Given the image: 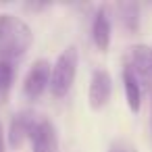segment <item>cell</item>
<instances>
[{
  "label": "cell",
  "instance_id": "obj_1",
  "mask_svg": "<svg viewBox=\"0 0 152 152\" xmlns=\"http://www.w3.org/2000/svg\"><path fill=\"white\" fill-rule=\"evenodd\" d=\"M34 44L31 27L13 13H0V61L17 63Z\"/></svg>",
  "mask_w": 152,
  "mask_h": 152
},
{
  "label": "cell",
  "instance_id": "obj_2",
  "mask_svg": "<svg viewBox=\"0 0 152 152\" xmlns=\"http://www.w3.org/2000/svg\"><path fill=\"white\" fill-rule=\"evenodd\" d=\"M79 67V52L75 46H67L58 52L56 61L52 63V77H50V94L54 98H65L73 88L75 75Z\"/></svg>",
  "mask_w": 152,
  "mask_h": 152
},
{
  "label": "cell",
  "instance_id": "obj_3",
  "mask_svg": "<svg viewBox=\"0 0 152 152\" xmlns=\"http://www.w3.org/2000/svg\"><path fill=\"white\" fill-rule=\"evenodd\" d=\"M50 77H52V63L48 58H36L21 83L23 98L31 102L38 100L46 90H50Z\"/></svg>",
  "mask_w": 152,
  "mask_h": 152
},
{
  "label": "cell",
  "instance_id": "obj_4",
  "mask_svg": "<svg viewBox=\"0 0 152 152\" xmlns=\"http://www.w3.org/2000/svg\"><path fill=\"white\" fill-rule=\"evenodd\" d=\"M42 117H38L36 110L31 108H21L11 117L9 129H7V142L11 148H21L27 140L31 142L38 125H40Z\"/></svg>",
  "mask_w": 152,
  "mask_h": 152
},
{
  "label": "cell",
  "instance_id": "obj_5",
  "mask_svg": "<svg viewBox=\"0 0 152 152\" xmlns=\"http://www.w3.org/2000/svg\"><path fill=\"white\" fill-rule=\"evenodd\" d=\"M113 94V77L106 69L98 67L92 71L90 88H88V104L92 110H102Z\"/></svg>",
  "mask_w": 152,
  "mask_h": 152
},
{
  "label": "cell",
  "instance_id": "obj_6",
  "mask_svg": "<svg viewBox=\"0 0 152 152\" xmlns=\"http://www.w3.org/2000/svg\"><path fill=\"white\" fill-rule=\"evenodd\" d=\"M90 34H92L94 46L100 52H106L108 46H110V38H113V21H110V11H108L106 4L98 7V11L94 13Z\"/></svg>",
  "mask_w": 152,
  "mask_h": 152
},
{
  "label": "cell",
  "instance_id": "obj_7",
  "mask_svg": "<svg viewBox=\"0 0 152 152\" xmlns=\"http://www.w3.org/2000/svg\"><path fill=\"white\" fill-rule=\"evenodd\" d=\"M31 152H58V131L56 125L42 117L34 137H31Z\"/></svg>",
  "mask_w": 152,
  "mask_h": 152
},
{
  "label": "cell",
  "instance_id": "obj_8",
  "mask_svg": "<svg viewBox=\"0 0 152 152\" xmlns=\"http://www.w3.org/2000/svg\"><path fill=\"white\" fill-rule=\"evenodd\" d=\"M121 79H123V92H125V102H127L129 110L140 113V108H142V88H140L137 73L133 71V67L129 63L123 67Z\"/></svg>",
  "mask_w": 152,
  "mask_h": 152
},
{
  "label": "cell",
  "instance_id": "obj_9",
  "mask_svg": "<svg viewBox=\"0 0 152 152\" xmlns=\"http://www.w3.org/2000/svg\"><path fill=\"white\" fill-rule=\"evenodd\" d=\"M129 65L133 71L146 79H152V46L135 44L129 48Z\"/></svg>",
  "mask_w": 152,
  "mask_h": 152
},
{
  "label": "cell",
  "instance_id": "obj_10",
  "mask_svg": "<svg viewBox=\"0 0 152 152\" xmlns=\"http://www.w3.org/2000/svg\"><path fill=\"white\" fill-rule=\"evenodd\" d=\"M115 15L127 34H135L140 29V4L137 2H117Z\"/></svg>",
  "mask_w": 152,
  "mask_h": 152
},
{
  "label": "cell",
  "instance_id": "obj_11",
  "mask_svg": "<svg viewBox=\"0 0 152 152\" xmlns=\"http://www.w3.org/2000/svg\"><path fill=\"white\" fill-rule=\"evenodd\" d=\"M15 81V63L0 61V104H4L11 96Z\"/></svg>",
  "mask_w": 152,
  "mask_h": 152
},
{
  "label": "cell",
  "instance_id": "obj_12",
  "mask_svg": "<svg viewBox=\"0 0 152 152\" xmlns=\"http://www.w3.org/2000/svg\"><path fill=\"white\" fill-rule=\"evenodd\" d=\"M108 152H133V146H129L125 140H113L108 146Z\"/></svg>",
  "mask_w": 152,
  "mask_h": 152
},
{
  "label": "cell",
  "instance_id": "obj_13",
  "mask_svg": "<svg viewBox=\"0 0 152 152\" xmlns=\"http://www.w3.org/2000/svg\"><path fill=\"white\" fill-rule=\"evenodd\" d=\"M7 131H4V127H2V123H0V152H7Z\"/></svg>",
  "mask_w": 152,
  "mask_h": 152
},
{
  "label": "cell",
  "instance_id": "obj_14",
  "mask_svg": "<svg viewBox=\"0 0 152 152\" xmlns=\"http://www.w3.org/2000/svg\"><path fill=\"white\" fill-rule=\"evenodd\" d=\"M150 127H152V96H150Z\"/></svg>",
  "mask_w": 152,
  "mask_h": 152
}]
</instances>
